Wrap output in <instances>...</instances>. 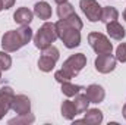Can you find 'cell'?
Segmentation results:
<instances>
[{
    "instance_id": "1",
    "label": "cell",
    "mask_w": 126,
    "mask_h": 125,
    "mask_svg": "<svg viewBox=\"0 0 126 125\" xmlns=\"http://www.w3.org/2000/svg\"><path fill=\"white\" fill-rule=\"evenodd\" d=\"M85 65H87V56L84 53L72 55L63 62L62 69L54 72V80L60 84L64 81H70L85 68Z\"/></svg>"
},
{
    "instance_id": "2",
    "label": "cell",
    "mask_w": 126,
    "mask_h": 125,
    "mask_svg": "<svg viewBox=\"0 0 126 125\" xmlns=\"http://www.w3.org/2000/svg\"><path fill=\"white\" fill-rule=\"evenodd\" d=\"M56 27V34H57V38L62 40V43L64 44V47L67 49H75L81 44V32L76 28H72L70 25L66 24V21H57L54 24Z\"/></svg>"
},
{
    "instance_id": "3",
    "label": "cell",
    "mask_w": 126,
    "mask_h": 125,
    "mask_svg": "<svg viewBox=\"0 0 126 125\" xmlns=\"http://www.w3.org/2000/svg\"><path fill=\"white\" fill-rule=\"evenodd\" d=\"M56 40H57V34H56V27L53 22H44L37 31V34L34 35V44L40 50L47 49Z\"/></svg>"
},
{
    "instance_id": "4",
    "label": "cell",
    "mask_w": 126,
    "mask_h": 125,
    "mask_svg": "<svg viewBox=\"0 0 126 125\" xmlns=\"http://www.w3.org/2000/svg\"><path fill=\"white\" fill-rule=\"evenodd\" d=\"M60 58V53H59V49L56 46H48L47 49L43 50L40 59H38V68L40 71L43 72H51L56 66V63Z\"/></svg>"
},
{
    "instance_id": "5",
    "label": "cell",
    "mask_w": 126,
    "mask_h": 125,
    "mask_svg": "<svg viewBox=\"0 0 126 125\" xmlns=\"http://www.w3.org/2000/svg\"><path fill=\"white\" fill-rule=\"evenodd\" d=\"M88 43H90V46L93 47V50L97 55L111 53L113 52V44L101 32H90L88 34Z\"/></svg>"
},
{
    "instance_id": "6",
    "label": "cell",
    "mask_w": 126,
    "mask_h": 125,
    "mask_svg": "<svg viewBox=\"0 0 126 125\" xmlns=\"http://www.w3.org/2000/svg\"><path fill=\"white\" fill-rule=\"evenodd\" d=\"M79 7L90 22H98L101 19L103 7L100 6V3L97 0H81Z\"/></svg>"
},
{
    "instance_id": "7",
    "label": "cell",
    "mask_w": 126,
    "mask_h": 125,
    "mask_svg": "<svg viewBox=\"0 0 126 125\" xmlns=\"http://www.w3.org/2000/svg\"><path fill=\"white\" fill-rule=\"evenodd\" d=\"M1 47L4 52H16L19 50L21 47H24V43L19 37V32L18 30H12V31L4 32L3 38H1Z\"/></svg>"
},
{
    "instance_id": "8",
    "label": "cell",
    "mask_w": 126,
    "mask_h": 125,
    "mask_svg": "<svg viewBox=\"0 0 126 125\" xmlns=\"http://www.w3.org/2000/svg\"><path fill=\"white\" fill-rule=\"evenodd\" d=\"M116 56H113L111 53H103L98 55L95 59V69L100 74H110L111 71H114L116 68Z\"/></svg>"
},
{
    "instance_id": "9",
    "label": "cell",
    "mask_w": 126,
    "mask_h": 125,
    "mask_svg": "<svg viewBox=\"0 0 126 125\" xmlns=\"http://www.w3.org/2000/svg\"><path fill=\"white\" fill-rule=\"evenodd\" d=\"M13 97H15V93H13L12 87L4 85L0 88V119H3V116L10 110Z\"/></svg>"
},
{
    "instance_id": "10",
    "label": "cell",
    "mask_w": 126,
    "mask_h": 125,
    "mask_svg": "<svg viewBox=\"0 0 126 125\" xmlns=\"http://www.w3.org/2000/svg\"><path fill=\"white\" fill-rule=\"evenodd\" d=\"M16 115H27L31 113V100L25 94H15L12 100V107H10Z\"/></svg>"
},
{
    "instance_id": "11",
    "label": "cell",
    "mask_w": 126,
    "mask_h": 125,
    "mask_svg": "<svg viewBox=\"0 0 126 125\" xmlns=\"http://www.w3.org/2000/svg\"><path fill=\"white\" fill-rule=\"evenodd\" d=\"M85 94L90 100V103H101L106 97V91L101 85L98 84H91L85 88Z\"/></svg>"
},
{
    "instance_id": "12",
    "label": "cell",
    "mask_w": 126,
    "mask_h": 125,
    "mask_svg": "<svg viewBox=\"0 0 126 125\" xmlns=\"http://www.w3.org/2000/svg\"><path fill=\"white\" fill-rule=\"evenodd\" d=\"M34 18V12L30 10L28 7H19L13 13V21L19 25H30Z\"/></svg>"
},
{
    "instance_id": "13",
    "label": "cell",
    "mask_w": 126,
    "mask_h": 125,
    "mask_svg": "<svg viewBox=\"0 0 126 125\" xmlns=\"http://www.w3.org/2000/svg\"><path fill=\"white\" fill-rule=\"evenodd\" d=\"M106 28H107V34H109L110 38L117 40V41H120V40L125 38V35H126L125 28H123L117 21H111V22L106 24Z\"/></svg>"
},
{
    "instance_id": "14",
    "label": "cell",
    "mask_w": 126,
    "mask_h": 125,
    "mask_svg": "<svg viewBox=\"0 0 126 125\" xmlns=\"http://www.w3.org/2000/svg\"><path fill=\"white\" fill-rule=\"evenodd\" d=\"M51 13H53L51 6H50L47 1H38V3L34 4V15L38 16L40 19L47 21V19L51 18Z\"/></svg>"
},
{
    "instance_id": "15",
    "label": "cell",
    "mask_w": 126,
    "mask_h": 125,
    "mask_svg": "<svg viewBox=\"0 0 126 125\" xmlns=\"http://www.w3.org/2000/svg\"><path fill=\"white\" fill-rule=\"evenodd\" d=\"M81 122H87L91 125H100L103 122V112L100 109H87V113Z\"/></svg>"
},
{
    "instance_id": "16",
    "label": "cell",
    "mask_w": 126,
    "mask_h": 125,
    "mask_svg": "<svg viewBox=\"0 0 126 125\" xmlns=\"http://www.w3.org/2000/svg\"><path fill=\"white\" fill-rule=\"evenodd\" d=\"M60 110H62V116L64 119H67V121H73L76 118V115H78V110H76V107H75L72 100H64L62 103Z\"/></svg>"
},
{
    "instance_id": "17",
    "label": "cell",
    "mask_w": 126,
    "mask_h": 125,
    "mask_svg": "<svg viewBox=\"0 0 126 125\" xmlns=\"http://www.w3.org/2000/svg\"><path fill=\"white\" fill-rule=\"evenodd\" d=\"M117 18H119V12H117L116 7H113V6H106V7H103L101 19H100L103 24H109V22H111V21H117Z\"/></svg>"
},
{
    "instance_id": "18",
    "label": "cell",
    "mask_w": 126,
    "mask_h": 125,
    "mask_svg": "<svg viewBox=\"0 0 126 125\" xmlns=\"http://www.w3.org/2000/svg\"><path fill=\"white\" fill-rule=\"evenodd\" d=\"M73 104H75L78 113H84V112H87V109H88V106H90V100H88L87 94H79L78 93L75 96Z\"/></svg>"
},
{
    "instance_id": "19",
    "label": "cell",
    "mask_w": 126,
    "mask_h": 125,
    "mask_svg": "<svg viewBox=\"0 0 126 125\" xmlns=\"http://www.w3.org/2000/svg\"><path fill=\"white\" fill-rule=\"evenodd\" d=\"M81 90H84L82 85H75V84H72L70 81H64V83H62V93L64 94V96H67V97L76 96Z\"/></svg>"
},
{
    "instance_id": "20",
    "label": "cell",
    "mask_w": 126,
    "mask_h": 125,
    "mask_svg": "<svg viewBox=\"0 0 126 125\" xmlns=\"http://www.w3.org/2000/svg\"><path fill=\"white\" fill-rule=\"evenodd\" d=\"M73 13H75V9H73V6H72L70 3H67V1L59 4V7H57L59 19H66V18H69V16L73 15Z\"/></svg>"
},
{
    "instance_id": "21",
    "label": "cell",
    "mask_w": 126,
    "mask_h": 125,
    "mask_svg": "<svg viewBox=\"0 0 126 125\" xmlns=\"http://www.w3.org/2000/svg\"><path fill=\"white\" fill-rule=\"evenodd\" d=\"M18 32H19V37H21L24 46L28 44L32 38H34V35H32V30L30 28V25H21V27L18 28Z\"/></svg>"
},
{
    "instance_id": "22",
    "label": "cell",
    "mask_w": 126,
    "mask_h": 125,
    "mask_svg": "<svg viewBox=\"0 0 126 125\" xmlns=\"http://www.w3.org/2000/svg\"><path fill=\"white\" fill-rule=\"evenodd\" d=\"M34 121H35L34 115H31V113H27V115H18L16 118L10 119V121H9V124H10V125H12V124H16V125L25 124V125H28V124H32Z\"/></svg>"
},
{
    "instance_id": "23",
    "label": "cell",
    "mask_w": 126,
    "mask_h": 125,
    "mask_svg": "<svg viewBox=\"0 0 126 125\" xmlns=\"http://www.w3.org/2000/svg\"><path fill=\"white\" fill-rule=\"evenodd\" d=\"M63 21H66V24L67 25H70L72 28H76V30H82V27H84V24H82V21H81V18L76 15V13H73V15H70L69 18H66V19H63Z\"/></svg>"
},
{
    "instance_id": "24",
    "label": "cell",
    "mask_w": 126,
    "mask_h": 125,
    "mask_svg": "<svg viewBox=\"0 0 126 125\" xmlns=\"http://www.w3.org/2000/svg\"><path fill=\"white\" fill-rule=\"evenodd\" d=\"M12 66V58L10 55H7V52H0V69L1 71H7Z\"/></svg>"
},
{
    "instance_id": "25",
    "label": "cell",
    "mask_w": 126,
    "mask_h": 125,
    "mask_svg": "<svg viewBox=\"0 0 126 125\" xmlns=\"http://www.w3.org/2000/svg\"><path fill=\"white\" fill-rule=\"evenodd\" d=\"M116 59L122 63L126 62V43H120L117 46V49H116Z\"/></svg>"
},
{
    "instance_id": "26",
    "label": "cell",
    "mask_w": 126,
    "mask_h": 125,
    "mask_svg": "<svg viewBox=\"0 0 126 125\" xmlns=\"http://www.w3.org/2000/svg\"><path fill=\"white\" fill-rule=\"evenodd\" d=\"M16 0H3V4H4V9H10L13 4H15Z\"/></svg>"
},
{
    "instance_id": "27",
    "label": "cell",
    "mask_w": 126,
    "mask_h": 125,
    "mask_svg": "<svg viewBox=\"0 0 126 125\" xmlns=\"http://www.w3.org/2000/svg\"><path fill=\"white\" fill-rule=\"evenodd\" d=\"M122 113H123V118L126 119V103L123 104V110H122Z\"/></svg>"
},
{
    "instance_id": "28",
    "label": "cell",
    "mask_w": 126,
    "mask_h": 125,
    "mask_svg": "<svg viewBox=\"0 0 126 125\" xmlns=\"http://www.w3.org/2000/svg\"><path fill=\"white\" fill-rule=\"evenodd\" d=\"M4 9V4H3V0H0V12Z\"/></svg>"
},
{
    "instance_id": "29",
    "label": "cell",
    "mask_w": 126,
    "mask_h": 125,
    "mask_svg": "<svg viewBox=\"0 0 126 125\" xmlns=\"http://www.w3.org/2000/svg\"><path fill=\"white\" fill-rule=\"evenodd\" d=\"M57 4H62V3H64V1H67V0H54Z\"/></svg>"
},
{
    "instance_id": "30",
    "label": "cell",
    "mask_w": 126,
    "mask_h": 125,
    "mask_svg": "<svg viewBox=\"0 0 126 125\" xmlns=\"http://www.w3.org/2000/svg\"><path fill=\"white\" fill-rule=\"evenodd\" d=\"M123 19H125V21H126V9H125V10H123Z\"/></svg>"
},
{
    "instance_id": "31",
    "label": "cell",
    "mask_w": 126,
    "mask_h": 125,
    "mask_svg": "<svg viewBox=\"0 0 126 125\" xmlns=\"http://www.w3.org/2000/svg\"><path fill=\"white\" fill-rule=\"evenodd\" d=\"M0 78H1V69H0Z\"/></svg>"
}]
</instances>
